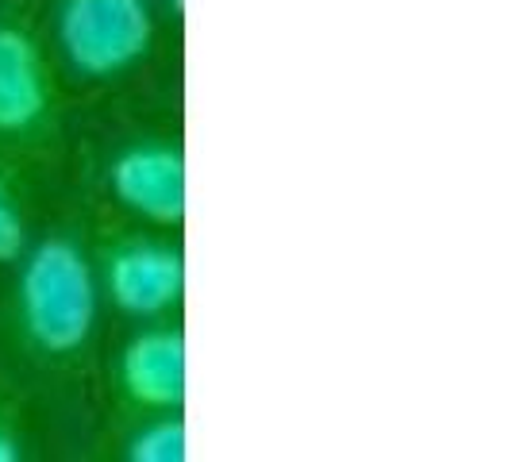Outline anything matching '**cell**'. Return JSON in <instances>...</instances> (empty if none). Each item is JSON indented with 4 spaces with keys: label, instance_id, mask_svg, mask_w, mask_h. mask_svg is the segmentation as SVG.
<instances>
[{
    "label": "cell",
    "instance_id": "6da1fadb",
    "mask_svg": "<svg viewBox=\"0 0 512 462\" xmlns=\"http://www.w3.org/2000/svg\"><path fill=\"white\" fill-rule=\"evenodd\" d=\"M101 285L70 235H51L20 255L16 324L27 347L47 359H74L97 332Z\"/></svg>",
    "mask_w": 512,
    "mask_h": 462
},
{
    "label": "cell",
    "instance_id": "7a4b0ae2",
    "mask_svg": "<svg viewBox=\"0 0 512 462\" xmlns=\"http://www.w3.org/2000/svg\"><path fill=\"white\" fill-rule=\"evenodd\" d=\"M54 35L77 77L116 81L151 54L154 8L151 0H62Z\"/></svg>",
    "mask_w": 512,
    "mask_h": 462
},
{
    "label": "cell",
    "instance_id": "3957f363",
    "mask_svg": "<svg viewBox=\"0 0 512 462\" xmlns=\"http://www.w3.org/2000/svg\"><path fill=\"white\" fill-rule=\"evenodd\" d=\"M185 255L174 243L124 235L101 255V293L131 320H158L185 297Z\"/></svg>",
    "mask_w": 512,
    "mask_h": 462
},
{
    "label": "cell",
    "instance_id": "277c9868",
    "mask_svg": "<svg viewBox=\"0 0 512 462\" xmlns=\"http://www.w3.org/2000/svg\"><path fill=\"white\" fill-rule=\"evenodd\" d=\"M185 151L166 139H135L112 154L108 189L116 205L128 208L143 224L181 228L189 212V174Z\"/></svg>",
    "mask_w": 512,
    "mask_h": 462
},
{
    "label": "cell",
    "instance_id": "5b68a950",
    "mask_svg": "<svg viewBox=\"0 0 512 462\" xmlns=\"http://www.w3.org/2000/svg\"><path fill=\"white\" fill-rule=\"evenodd\" d=\"M116 385L131 409L139 412H181L189 389V347L185 332L174 324L139 328L120 347Z\"/></svg>",
    "mask_w": 512,
    "mask_h": 462
},
{
    "label": "cell",
    "instance_id": "8992f818",
    "mask_svg": "<svg viewBox=\"0 0 512 462\" xmlns=\"http://www.w3.org/2000/svg\"><path fill=\"white\" fill-rule=\"evenodd\" d=\"M54 85L43 43L24 20H0V139H27L51 116Z\"/></svg>",
    "mask_w": 512,
    "mask_h": 462
},
{
    "label": "cell",
    "instance_id": "52a82bcc",
    "mask_svg": "<svg viewBox=\"0 0 512 462\" xmlns=\"http://www.w3.org/2000/svg\"><path fill=\"white\" fill-rule=\"evenodd\" d=\"M128 462H185L189 459V428L181 420V412H151V420H143L131 432L124 447Z\"/></svg>",
    "mask_w": 512,
    "mask_h": 462
},
{
    "label": "cell",
    "instance_id": "ba28073f",
    "mask_svg": "<svg viewBox=\"0 0 512 462\" xmlns=\"http://www.w3.org/2000/svg\"><path fill=\"white\" fill-rule=\"evenodd\" d=\"M27 247V220L20 205H16V197L8 193V185L0 181V266H12V262H20Z\"/></svg>",
    "mask_w": 512,
    "mask_h": 462
},
{
    "label": "cell",
    "instance_id": "9c48e42d",
    "mask_svg": "<svg viewBox=\"0 0 512 462\" xmlns=\"http://www.w3.org/2000/svg\"><path fill=\"white\" fill-rule=\"evenodd\" d=\"M20 459H24V439L16 432L12 416L0 412V462H20Z\"/></svg>",
    "mask_w": 512,
    "mask_h": 462
},
{
    "label": "cell",
    "instance_id": "30bf717a",
    "mask_svg": "<svg viewBox=\"0 0 512 462\" xmlns=\"http://www.w3.org/2000/svg\"><path fill=\"white\" fill-rule=\"evenodd\" d=\"M162 4H166L174 16H185V4H189V0H162Z\"/></svg>",
    "mask_w": 512,
    "mask_h": 462
}]
</instances>
